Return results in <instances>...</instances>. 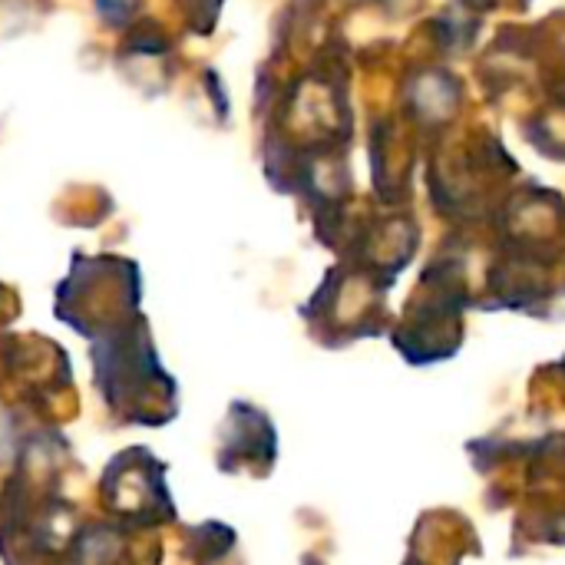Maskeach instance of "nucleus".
Instances as JSON below:
<instances>
[]
</instances>
